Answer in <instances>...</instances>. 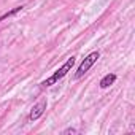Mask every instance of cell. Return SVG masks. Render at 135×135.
Instances as JSON below:
<instances>
[{"label":"cell","mask_w":135,"mask_h":135,"mask_svg":"<svg viewBox=\"0 0 135 135\" xmlns=\"http://www.w3.org/2000/svg\"><path fill=\"white\" fill-rule=\"evenodd\" d=\"M62 133H64V135H67V133H78V130H76V129H73V127H69V129L62 130Z\"/></svg>","instance_id":"6"},{"label":"cell","mask_w":135,"mask_h":135,"mask_svg":"<svg viewBox=\"0 0 135 135\" xmlns=\"http://www.w3.org/2000/svg\"><path fill=\"white\" fill-rule=\"evenodd\" d=\"M99 57H100V52L99 51H92L91 54H88L86 57H84V60L80 64V67L76 69V72H75V80H80L83 75H86L88 72H89V69L99 60Z\"/></svg>","instance_id":"2"},{"label":"cell","mask_w":135,"mask_h":135,"mask_svg":"<svg viewBox=\"0 0 135 135\" xmlns=\"http://www.w3.org/2000/svg\"><path fill=\"white\" fill-rule=\"evenodd\" d=\"M75 65V57L72 56V57H69V59H67L64 64H62V67H60V69H57L49 78H46L45 81H41L40 84H41V88H49V86H52V84H56L59 80H62L67 73H69L70 70H72V67Z\"/></svg>","instance_id":"1"},{"label":"cell","mask_w":135,"mask_h":135,"mask_svg":"<svg viewBox=\"0 0 135 135\" xmlns=\"http://www.w3.org/2000/svg\"><path fill=\"white\" fill-rule=\"evenodd\" d=\"M46 107H48V102H46V99H41L38 103H35V105L32 107V110H30V113H29L27 119H29L30 122H32V121H37L38 118H41V116H43V113H45Z\"/></svg>","instance_id":"3"},{"label":"cell","mask_w":135,"mask_h":135,"mask_svg":"<svg viewBox=\"0 0 135 135\" xmlns=\"http://www.w3.org/2000/svg\"><path fill=\"white\" fill-rule=\"evenodd\" d=\"M21 10H24V5H18V7H15L13 10H10V11L3 13L2 16H0V22L5 21V19H8V18H11V16H15V15H16V13H19Z\"/></svg>","instance_id":"5"},{"label":"cell","mask_w":135,"mask_h":135,"mask_svg":"<svg viewBox=\"0 0 135 135\" xmlns=\"http://www.w3.org/2000/svg\"><path fill=\"white\" fill-rule=\"evenodd\" d=\"M116 78H118V76H116L114 73H107V75H105V76L100 80L99 86H100L102 89H107V88H110V86H111V84L116 81Z\"/></svg>","instance_id":"4"}]
</instances>
